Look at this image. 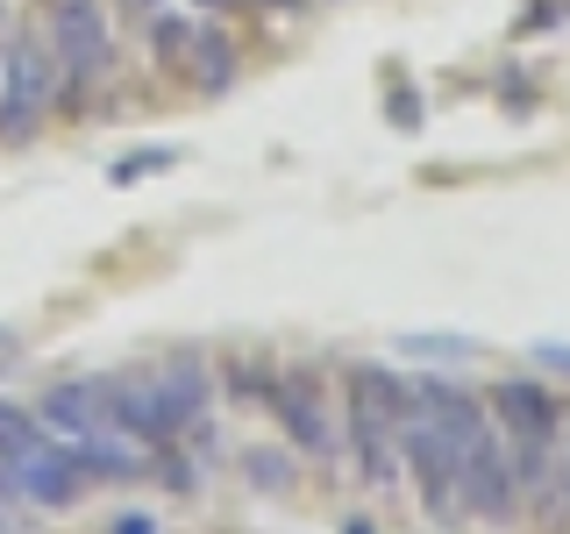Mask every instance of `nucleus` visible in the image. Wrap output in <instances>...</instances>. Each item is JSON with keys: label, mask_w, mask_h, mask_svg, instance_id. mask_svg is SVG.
<instances>
[{"label": "nucleus", "mask_w": 570, "mask_h": 534, "mask_svg": "<svg viewBox=\"0 0 570 534\" xmlns=\"http://www.w3.org/2000/svg\"><path fill=\"white\" fill-rule=\"evenodd\" d=\"M343 427L356 442L364 485H392V477H400V456H406V378H392L385 364H356Z\"/></svg>", "instance_id": "obj_1"}, {"label": "nucleus", "mask_w": 570, "mask_h": 534, "mask_svg": "<svg viewBox=\"0 0 570 534\" xmlns=\"http://www.w3.org/2000/svg\"><path fill=\"white\" fill-rule=\"evenodd\" d=\"M0 456L14 463V492H22L29 506L65 513L71 498L86 492V471L71 463V449L50 442V427H36V414H22V406H0Z\"/></svg>", "instance_id": "obj_2"}, {"label": "nucleus", "mask_w": 570, "mask_h": 534, "mask_svg": "<svg viewBox=\"0 0 570 534\" xmlns=\"http://www.w3.org/2000/svg\"><path fill=\"white\" fill-rule=\"evenodd\" d=\"M58 107V58L36 36H8V58H0V136L22 142L36 136V121Z\"/></svg>", "instance_id": "obj_3"}, {"label": "nucleus", "mask_w": 570, "mask_h": 534, "mask_svg": "<svg viewBox=\"0 0 570 534\" xmlns=\"http://www.w3.org/2000/svg\"><path fill=\"white\" fill-rule=\"evenodd\" d=\"M272 414L285 421V435H293V449H307V456H335L343 449V421H335V406H328V378L307 364H285L278 378H272Z\"/></svg>", "instance_id": "obj_4"}, {"label": "nucleus", "mask_w": 570, "mask_h": 534, "mask_svg": "<svg viewBox=\"0 0 570 534\" xmlns=\"http://www.w3.org/2000/svg\"><path fill=\"white\" fill-rule=\"evenodd\" d=\"M456 506L478 521H513L521 513V485H513V456L507 435H492V421L463 442V471H456Z\"/></svg>", "instance_id": "obj_5"}, {"label": "nucleus", "mask_w": 570, "mask_h": 534, "mask_svg": "<svg viewBox=\"0 0 570 534\" xmlns=\"http://www.w3.org/2000/svg\"><path fill=\"white\" fill-rule=\"evenodd\" d=\"M100 392H107V414H115V427H129V435L150 442V449H171V442L186 435L178 406L165 399L157 364L150 370H100Z\"/></svg>", "instance_id": "obj_6"}, {"label": "nucleus", "mask_w": 570, "mask_h": 534, "mask_svg": "<svg viewBox=\"0 0 570 534\" xmlns=\"http://www.w3.org/2000/svg\"><path fill=\"white\" fill-rule=\"evenodd\" d=\"M492 414L507 427V442H549L557 435V399H549V385H534V378H499L492 385Z\"/></svg>", "instance_id": "obj_7"}, {"label": "nucleus", "mask_w": 570, "mask_h": 534, "mask_svg": "<svg viewBox=\"0 0 570 534\" xmlns=\"http://www.w3.org/2000/svg\"><path fill=\"white\" fill-rule=\"evenodd\" d=\"M157 378H165V399L178 406V421H186V435L207 421V399H214V378L207 364H193V356H171V364H157Z\"/></svg>", "instance_id": "obj_8"}, {"label": "nucleus", "mask_w": 570, "mask_h": 534, "mask_svg": "<svg viewBox=\"0 0 570 534\" xmlns=\"http://www.w3.org/2000/svg\"><path fill=\"white\" fill-rule=\"evenodd\" d=\"M186 79L200 86V93H228V86H236V43H228V29L200 22V36H193V65H186Z\"/></svg>", "instance_id": "obj_9"}, {"label": "nucleus", "mask_w": 570, "mask_h": 534, "mask_svg": "<svg viewBox=\"0 0 570 534\" xmlns=\"http://www.w3.org/2000/svg\"><path fill=\"white\" fill-rule=\"evenodd\" d=\"M150 58L165 79H186V65H193V36H200V22H186V14H150Z\"/></svg>", "instance_id": "obj_10"}, {"label": "nucleus", "mask_w": 570, "mask_h": 534, "mask_svg": "<svg viewBox=\"0 0 570 534\" xmlns=\"http://www.w3.org/2000/svg\"><path fill=\"white\" fill-rule=\"evenodd\" d=\"M243 471H249V485H264V492H285V485H293V477H285V456H272V449H249Z\"/></svg>", "instance_id": "obj_11"}, {"label": "nucleus", "mask_w": 570, "mask_h": 534, "mask_svg": "<svg viewBox=\"0 0 570 534\" xmlns=\"http://www.w3.org/2000/svg\"><path fill=\"white\" fill-rule=\"evenodd\" d=\"M406 356H471V343L463 335H400Z\"/></svg>", "instance_id": "obj_12"}, {"label": "nucleus", "mask_w": 570, "mask_h": 534, "mask_svg": "<svg viewBox=\"0 0 570 534\" xmlns=\"http://www.w3.org/2000/svg\"><path fill=\"white\" fill-rule=\"evenodd\" d=\"M165 165H178L171 150H136V157H121V165H115V178H142V171H165Z\"/></svg>", "instance_id": "obj_13"}, {"label": "nucleus", "mask_w": 570, "mask_h": 534, "mask_svg": "<svg viewBox=\"0 0 570 534\" xmlns=\"http://www.w3.org/2000/svg\"><path fill=\"white\" fill-rule=\"evenodd\" d=\"M534 364H542V370H563V378H570V343H534Z\"/></svg>", "instance_id": "obj_14"}, {"label": "nucleus", "mask_w": 570, "mask_h": 534, "mask_svg": "<svg viewBox=\"0 0 570 534\" xmlns=\"http://www.w3.org/2000/svg\"><path fill=\"white\" fill-rule=\"evenodd\" d=\"M115 534H157V527H150V521H121Z\"/></svg>", "instance_id": "obj_15"}, {"label": "nucleus", "mask_w": 570, "mask_h": 534, "mask_svg": "<svg viewBox=\"0 0 570 534\" xmlns=\"http://www.w3.org/2000/svg\"><path fill=\"white\" fill-rule=\"evenodd\" d=\"M14 527V506H0V534H8Z\"/></svg>", "instance_id": "obj_16"}, {"label": "nucleus", "mask_w": 570, "mask_h": 534, "mask_svg": "<svg viewBox=\"0 0 570 534\" xmlns=\"http://www.w3.org/2000/svg\"><path fill=\"white\" fill-rule=\"evenodd\" d=\"M343 534H371V527H364V521H350V527H343Z\"/></svg>", "instance_id": "obj_17"}, {"label": "nucleus", "mask_w": 570, "mask_h": 534, "mask_svg": "<svg viewBox=\"0 0 570 534\" xmlns=\"http://www.w3.org/2000/svg\"><path fill=\"white\" fill-rule=\"evenodd\" d=\"M129 8H136V14H150V0H129Z\"/></svg>", "instance_id": "obj_18"}]
</instances>
